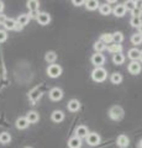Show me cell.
Here are the masks:
<instances>
[{"label":"cell","instance_id":"cell-3","mask_svg":"<svg viewBox=\"0 0 142 148\" xmlns=\"http://www.w3.org/2000/svg\"><path fill=\"white\" fill-rule=\"evenodd\" d=\"M47 74H48V77H51V78H58L62 74L61 66H58V64H51V66H48Z\"/></svg>","mask_w":142,"mask_h":148},{"label":"cell","instance_id":"cell-35","mask_svg":"<svg viewBox=\"0 0 142 148\" xmlns=\"http://www.w3.org/2000/svg\"><path fill=\"white\" fill-rule=\"evenodd\" d=\"M8 40V34L5 30H0V43L5 42V41Z\"/></svg>","mask_w":142,"mask_h":148},{"label":"cell","instance_id":"cell-26","mask_svg":"<svg viewBox=\"0 0 142 148\" xmlns=\"http://www.w3.org/2000/svg\"><path fill=\"white\" fill-rule=\"evenodd\" d=\"M10 141H11L10 133H8V132L0 133V143H1V145H8V143L10 142Z\"/></svg>","mask_w":142,"mask_h":148},{"label":"cell","instance_id":"cell-34","mask_svg":"<svg viewBox=\"0 0 142 148\" xmlns=\"http://www.w3.org/2000/svg\"><path fill=\"white\" fill-rule=\"evenodd\" d=\"M131 15H132V17H140L141 18V16H142V9L136 6L134 10L131 11Z\"/></svg>","mask_w":142,"mask_h":148},{"label":"cell","instance_id":"cell-8","mask_svg":"<svg viewBox=\"0 0 142 148\" xmlns=\"http://www.w3.org/2000/svg\"><path fill=\"white\" fill-rule=\"evenodd\" d=\"M88 133H89L88 127L84 126V125H80V126H78L75 128V137L80 138V140L82 138H85L86 136H88Z\"/></svg>","mask_w":142,"mask_h":148},{"label":"cell","instance_id":"cell-37","mask_svg":"<svg viewBox=\"0 0 142 148\" xmlns=\"http://www.w3.org/2000/svg\"><path fill=\"white\" fill-rule=\"evenodd\" d=\"M6 16L5 15H3V14H0V25H3L4 22H5V20H6Z\"/></svg>","mask_w":142,"mask_h":148},{"label":"cell","instance_id":"cell-11","mask_svg":"<svg viewBox=\"0 0 142 148\" xmlns=\"http://www.w3.org/2000/svg\"><path fill=\"white\" fill-rule=\"evenodd\" d=\"M116 143H117V146L120 147V148H126L127 146L130 145V140H129V137H127V136H125V135H120V136L117 137Z\"/></svg>","mask_w":142,"mask_h":148},{"label":"cell","instance_id":"cell-31","mask_svg":"<svg viewBox=\"0 0 142 148\" xmlns=\"http://www.w3.org/2000/svg\"><path fill=\"white\" fill-rule=\"evenodd\" d=\"M131 42H132V45H141L142 43V35L134 34L131 36Z\"/></svg>","mask_w":142,"mask_h":148},{"label":"cell","instance_id":"cell-16","mask_svg":"<svg viewBox=\"0 0 142 148\" xmlns=\"http://www.w3.org/2000/svg\"><path fill=\"white\" fill-rule=\"evenodd\" d=\"M140 52H141V51H139L137 48H131L129 51V53H127V57H129L132 62H134V61H139V59H140Z\"/></svg>","mask_w":142,"mask_h":148},{"label":"cell","instance_id":"cell-22","mask_svg":"<svg viewBox=\"0 0 142 148\" xmlns=\"http://www.w3.org/2000/svg\"><path fill=\"white\" fill-rule=\"evenodd\" d=\"M29 21H30V16H29V15H26V14H22V15H20L19 17H17V20H16L17 24L21 25L22 27H24L25 25L29 24Z\"/></svg>","mask_w":142,"mask_h":148},{"label":"cell","instance_id":"cell-23","mask_svg":"<svg viewBox=\"0 0 142 148\" xmlns=\"http://www.w3.org/2000/svg\"><path fill=\"white\" fill-rule=\"evenodd\" d=\"M3 25L5 27V30H14L16 26V20H14V18H6Z\"/></svg>","mask_w":142,"mask_h":148},{"label":"cell","instance_id":"cell-4","mask_svg":"<svg viewBox=\"0 0 142 148\" xmlns=\"http://www.w3.org/2000/svg\"><path fill=\"white\" fill-rule=\"evenodd\" d=\"M86 138V143L89 146H97L100 143V136L98 135L97 132H90L88 133V136L85 137Z\"/></svg>","mask_w":142,"mask_h":148},{"label":"cell","instance_id":"cell-29","mask_svg":"<svg viewBox=\"0 0 142 148\" xmlns=\"http://www.w3.org/2000/svg\"><path fill=\"white\" fill-rule=\"evenodd\" d=\"M100 41H102L104 45H111L113 35L111 34H104V35H102V37H100Z\"/></svg>","mask_w":142,"mask_h":148},{"label":"cell","instance_id":"cell-12","mask_svg":"<svg viewBox=\"0 0 142 148\" xmlns=\"http://www.w3.org/2000/svg\"><path fill=\"white\" fill-rule=\"evenodd\" d=\"M51 119H52L53 122L59 123V122H62L63 120H64V114H63L61 110H56V111H53V112H52Z\"/></svg>","mask_w":142,"mask_h":148},{"label":"cell","instance_id":"cell-24","mask_svg":"<svg viewBox=\"0 0 142 148\" xmlns=\"http://www.w3.org/2000/svg\"><path fill=\"white\" fill-rule=\"evenodd\" d=\"M113 62L115 63V64H117V66H120V64H122L123 62H125V56H123L122 53H116V54H114Z\"/></svg>","mask_w":142,"mask_h":148},{"label":"cell","instance_id":"cell-1","mask_svg":"<svg viewBox=\"0 0 142 148\" xmlns=\"http://www.w3.org/2000/svg\"><path fill=\"white\" fill-rule=\"evenodd\" d=\"M108 77V72L106 69L103 68V67H95V69L91 72V78H93L94 82L97 83H102Z\"/></svg>","mask_w":142,"mask_h":148},{"label":"cell","instance_id":"cell-13","mask_svg":"<svg viewBox=\"0 0 142 148\" xmlns=\"http://www.w3.org/2000/svg\"><path fill=\"white\" fill-rule=\"evenodd\" d=\"M67 108H68V110H69L71 112H77V111L80 109V103L78 100H75V99H72L69 103H68Z\"/></svg>","mask_w":142,"mask_h":148},{"label":"cell","instance_id":"cell-18","mask_svg":"<svg viewBox=\"0 0 142 148\" xmlns=\"http://www.w3.org/2000/svg\"><path fill=\"white\" fill-rule=\"evenodd\" d=\"M84 5H85V8L88 9V10H91V11H93V10H95V9H98V8H99L100 4H99L98 0H86Z\"/></svg>","mask_w":142,"mask_h":148},{"label":"cell","instance_id":"cell-19","mask_svg":"<svg viewBox=\"0 0 142 148\" xmlns=\"http://www.w3.org/2000/svg\"><path fill=\"white\" fill-rule=\"evenodd\" d=\"M29 121L26 120V117H19L16 120V127L19 130H25L27 126H29Z\"/></svg>","mask_w":142,"mask_h":148},{"label":"cell","instance_id":"cell-20","mask_svg":"<svg viewBox=\"0 0 142 148\" xmlns=\"http://www.w3.org/2000/svg\"><path fill=\"white\" fill-rule=\"evenodd\" d=\"M27 8H29L30 12H32V11H38L40 3L37 1V0H29V1H27Z\"/></svg>","mask_w":142,"mask_h":148},{"label":"cell","instance_id":"cell-40","mask_svg":"<svg viewBox=\"0 0 142 148\" xmlns=\"http://www.w3.org/2000/svg\"><path fill=\"white\" fill-rule=\"evenodd\" d=\"M139 34L140 35H142V24L140 25V27H139Z\"/></svg>","mask_w":142,"mask_h":148},{"label":"cell","instance_id":"cell-28","mask_svg":"<svg viewBox=\"0 0 142 148\" xmlns=\"http://www.w3.org/2000/svg\"><path fill=\"white\" fill-rule=\"evenodd\" d=\"M99 11H100L102 15H109V14L113 10H111V8H110L109 4L106 3V4H103V5L99 6Z\"/></svg>","mask_w":142,"mask_h":148},{"label":"cell","instance_id":"cell-25","mask_svg":"<svg viewBox=\"0 0 142 148\" xmlns=\"http://www.w3.org/2000/svg\"><path fill=\"white\" fill-rule=\"evenodd\" d=\"M113 35V42L114 43H121L122 41H123V35H122V32L120 31H116V32H114Z\"/></svg>","mask_w":142,"mask_h":148},{"label":"cell","instance_id":"cell-10","mask_svg":"<svg viewBox=\"0 0 142 148\" xmlns=\"http://www.w3.org/2000/svg\"><path fill=\"white\" fill-rule=\"evenodd\" d=\"M129 72L131 74H134V75H136V74H139L141 72V64L139 63V61H134V62H131L129 64Z\"/></svg>","mask_w":142,"mask_h":148},{"label":"cell","instance_id":"cell-27","mask_svg":"<svg viewBox=\"0 0 142 148\" xmlns=\"http://www.w3.org/2000/svg\"><path fill=\"white\" fill-rule=\"evenodd\" d=\"M110 80H111L113 84H120L122 82V75L120 73H113L111 77H110Z\"/></svg>","mask_w":142,"mask_h":148},{"label":"cell","instance_id":"cell-38","mask_svg":"<svg viewBox=\"0 0 142 148\" xmlns=\"http://www.w3.org/2000/svg\"><path fill=\"white\" fill-rule=\"evenodd\" d=\"M14 30H16V31H21V30H22V26H21V25H19V24L16 22V26H15V29H14Z\"/></svg>","mask_w":142,"mask_h":148},{"label":"cell","instance_id":"cell-39","mask_svg":"<svg viewBox=\"0 0 142 148\" xmlns=\"http://www.w3.org/2000/svg\"><path fill=\"white\" fill-rule=\"evenodd\" d=\"M4 10V3L0 1V14H1V11Z\"/></svg>","mask_w":142,"mask_h":148},{"label":"cell","instance_id":"cell-2","mask_svg":"<svg viewBox=\"0 0 142 148\" xmlns=\"http://www.w3.org/2000/svg\"><path fill=\"white\" fill-rule=\"evenodd\" d=\"M109 116L110 119L115 120V121H119V120H121L122 116H123V110L121 106H113L111 109L109 111Z\"/></svg>","mask_w":142,"mask_h":148},{"label":"cell","instance_id":"cell-36","mask_svg":"<svg viewBox=\"0 0 142 148\" xmlns=\"http://www.w3.org/2000/svg\"><path fill=\"white\" fill-rule=\"evenodd\" d=\"M72 3L74 4L75 6H80V5H84V4H85V1H84V0H73Z\"/></svg>","mask_w":142,"mask_h":148},{"label":"cell","instance_id":"cell-32","mask_svg":"<svg viewBox=\"0 0 142 148\" xmlns=\"http://www.w3.org/2000/svg\"><path fill=\"white\" fill-rule=\"evenodd\" d=\"M141 24H142V20H141L140 17H132L131 20H130V25L132 27H137V29H139Z\"/></svg>","mask_w":142,"mask_h":148},{"label":"cell","instance_id":"cell-41","mask_svg":"<svg viewBox=\"0 0 142 148\" xmlns=\"http://www.w3.org/2000/svg\"><path fill=\"white\" fill-rule=\"evenodd\" d=\"M137 148H142V140L139 142V145H137Z\"/></svg>","mask_w":142,"mask_h":148},{"label":"cell","instance_id":"cell-30","mask_svg":"<svg viewBox=\"0 0 142 148\" xmlns=\"http://www.w3.org/2000/svg\"><path fill=\"white\" fill-rule=\"evenodd\" d=\"M94 49L97 51V53H102L104 49H106V45H104L102 41H98L94 43Z\"/></svg>","mask_w":142,"mask_h":148},{"label":"cell","instance_id":"cell-17","mask_svg":"<svg viewBox=\"0 0 142 148\" xmlns=\"http://www.w3.org/2000/svg\"><path fill=\"white\" fill-rule=\"evenodd\" d=\"M26 120L29 121V123H36L40 120V116H38V114L36 112V111H30V112L27 114V116H26Z\"/></svg>","mask_w":142,"mask_h":148},{"label":"cell","instance_id":"cell-33","mask_svg":"<svg viewBox=\"0 0 142 148\" xmlns=\"http://www.w3.org/2000/svg\"><path fill=\"white\" fill-rule=\"evenodd\" d=\"M125 8H126V10H130V11H132L134 9L136 8V1H134V0H129V1H126L125 4Z\"/></svg>","mask_w":142,"mask_h":148},{"label":"cell","instance_id":"cell-5","mask_svg":"<svg viewBox=\"0 0 142 148\" xmlns=\"http://www.w3.org/2000/svg\"><path fill=\"white\" fill-rule=\"evenodd\" d=\"M63 98V91L62 89H59V88H53L49 91V99L53 100V101H59Z\"/></svg>","mask_w":142,"mask_h":148},{"label":"cell","instance_id":"cell-42","mask_svg":"<svg viewBox=\"0 0 142 148\" xmlns=\"http://www.w3.org/2000/svg\"><path fill=\"white\" fill-rule=\"evenodd\" d=\"M140 61L142 62V51H141V52H140Z\"/></svg>","mask_w":142,"mask_h":148},{"label":"cell","instance_id":"cell-15","mask_svg":"<svg viewBox=\"0 0 142 148\" xmlns=\"http://www.w3.org/2000/svg\"><path fill=\"white\" fill-rule=\"evenodd\" d=\"M80 146H82V140L75 136L69 138V141H68V147L69 148H80Z\"/></svg>","mask_w":142,"mask_h":148},{"label":"cell","instance_id":"cell-43","mask_svg":"<svg viewBox=\"0 0 142 148\" xmlns=\"http://www.w3.org/2000/svg\"><path fill=\"white\" fill-rule=\"evenodd\" d=\"M26 148H31V147H26Z\"/></svg>","mask_w":142,"mask_h":148},{"label":"cell","instance_id":"cell-21","mask_svg":"<svg viewBox=\"0 0 142 148\" xmlns=\"http://www.w3.org/2000/svg\"><path fill=\"white\" fill-rule=\"evenodd\" d=\"M45 59H46V62L47 63H54L56 62V59H57V54H56V52H53V51H49V52H47L46 53V56H45Z\"/></svg>","mask_w":142,"mask_h":148},{"label":"cell","instance_id":"cell-7","mask_svg":"<svg viewBox=\"0 0 142 148\" xmlns=\"http://www.w3.org/2000/svg\"><path fill=\"white\" fill-rule=\"evenodd\" d=\"M36 20H37V22L40 25L46 26V25L49 24V21H51V16H49V14H47V12H40Z\"/></svg>","mask_w":142,"mask_h":148},{"label":"cell","instance_id":"cell-6","mask_svg":"<svg viewBox=\"0 0 142 148\" xmlns=\"http://www.w3.org/2000/svg\"><path fill=\"white\" fill-rule=\"evenodd\" d=\"M91 63H93L95 67H102L103 64L105 63L104 54H102V53H95V54H93V57H91Z\"/></svg>","mask_w":142,"mask_h":148},{"label":"cell","instance_id":"cell-14","mask_svg":"<svg viewBox=\"0 0 142 148\" xmlns=\"http://www.w3.org/2000/svg\"><path fill=\"white\" fill-rule=\"evenodd\" d=\"M108 51L113 54H116V53H121V49H122V46L120 43H111L108 46Z\"/></svg>","mask_w":142,"mask_h":148},{"label":"cell","instance_id":"cell-9","mask_svg":"<svg viewBox=\"0 0 142 148\" xmlns=\"http://www.w3.org/2000/svg\"><path fill=\"white\" fill-rule=\"evenodd\" d=\"M126 8H125V5L123 4H117V5L114 8V10H113V12H114V15H115L116 17H122L123 15L126 14Z\"/></svg>","mask_w":142,"mask_h":148}]
</instances>
